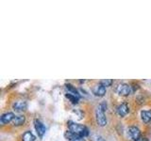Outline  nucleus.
Segmentation results:
<instances>
[{"label":"nucleus","mask_w":151,"mask_h":141,"mask_svg":"<svg viewBox=\"0 0 151 141\" xmlns=\"http://www.w3.org/2000/svg\"><path fill=\"white\" fill-rule=\"evenodd\" d=\"M67 124H68V129L76 135L79 136V137L84 138L89 135V129L85 125L77 123V122L74 121H68Z\"/></svg>","instance_id":"obj_1"},{"label":"nucleus","mask_w":151,"mask_h":141,"mask_svg":"<svg viewBox=\"0 0 151 141\" xmlns=\"http://www.w3.org/2000/svg\"><path fill=\"white\" fill-rule=\"evenodd\" d=\"M96 123L98 126L104 127L107 125L108 120H107V117L105 114V110L103 109L100 105H98L96 109Z\"/></svg>","instance_id":"obj_2"},{"label":"nucleus","mask_w":151,"mask_h":141,"mask_svg":"<svg viewBox=\"0 0 151 141\" xmlns=\"http://www.w3.org/2000/svg\"><path fill=\"white\" fill-rule=\"evenodd\" d=\"M116 92L119 94L120 96L126 97V96L130 95L133 91H132V88H131L130 85L126 84V83H121L117 86Z\"/></svg>","instance_id":"obj_3"},{"label":"nucleus","mask_w":151,"mask_h":141,"mask_svg":"<svg viewBox=\"0 0 151 141\" xmlns=\"http://www.w3.org/2000/svg\"><path fill=\"white\" fill-rule=\"evenodd\" d=\"M34 127H35V130L37 132V135L38 136L40 137H42L45 134V131H46V127L45 125L42 123V122L40 120H34Z\"/></svg>","instance_id":"obj_4"},{"label":"nucleus","mask_w":151,"mask_h":141,"mask_svg":"<svg viewBox=\"0 0 151 141\" xmlns=\"http://www.w3.org/2000/svg\"><path fill=\"white\" fill-rule=\"evenodd\" d=\"M127 133H129V137L133 141H137L142 136L140 129L138 128V127H136V126H130V127H129Z\"/></svg>","instance_id":"obj_5"},{"label":"nucleus","mask_w":151,"mask_h":141,"mask_svg":"<svg viewBox=\"0 0 151 141\" xmlns=\"http://www.w3.org/2000/svg\"><path fill=\"white\" fill-rule=\"evenodd\" d=\"M12 108L13 110L15 112H23V111H26L27 108V103L26 101L24 100H18L15 101L12 103Z\"/></svg>","instance_id":"obj_6"},{"label":"nucleus","mask_w":151,"mask_h":141,"mask_svg":"<svg viewBox=\"0 0 151 141\" xmlns=\"http://www.w3.org/2000/svg\"><path fill=\"white\" fill-rule=\"evenodd\" d=\"M92 91H93V93L96 96H97V97H103L106 94L107 88H106V87H104L103 85L98 83L97 85H96V86H94L92 88Z\"/></svg>","instance_id":"obj_7"},{"label":"nucleus","mask_w":151,"mask_h":141,"mask_svg":"<svg viewBox=\"0 0 151 141\" xmlns=\"http://www.w3.org/2000/svg\"><path fill=\"white\" fill-rule=\"evenodd\" d=\"M129 112V106L127 103H122L116 107V113L119 117H125Z\"/></svg>","instance_id":"obj_8"},{"label":"nucleus","mask_w":151,"mask_h":141,"mask_svg":"<svg viewBox=\"0 0 151 141\" xmlns=\"http://www.w3.org/2000/svg\"><path fill=\"white\" fill-rule=\"evenodd\" d=\"M14 113L13 112H6L4 114L1 115V118H0V122L1 124H8L9 122H12L14 119Z\"/></svg>","instance_id":"obj_9"},{"label":"nucleus","mask_w":151,"mask_h":141,"mask_svg":"<svg viewBox=\"0 0 151 141\" xmlns=\"http://www.w3.org/2000/svg\"><path fill=\"white\" fill-rule=\"evenodd\" d=\"M25 122H26V117L24 115H18L14 117L12 123L13 126H21L25 124Z\"/></svg>","instance_id":"obj_10"},{"label":"nucleus","mask_w":151,"mask_h":141,"mask_svg":"<svg viewBox=\"0 0 151 141\" xmlns=\"http://www.w3.org/2000/svg\"><path fill=\"white\" fill-rule=\"evenodd\" d=\"M141 119L144 123H149V122H151V110H142Z\"/></svg>","instance_id":"obj_11"},{"label":"nucleus","mask_w":151,"mask_h":141,"mask_svg":"<svg viewBox=\"0 0 151 141\" xmlns=\"http://www.w3.org/2000/svg\"><path fill=\"white\" fill-rule=\"evenodd\" d=\"M23 141H35V136L31 133V131H26L22 135Z\"/></svg>","instance_id":"obj_12"},{"label":"nucleus","mask_w":151,"mask_h":141,"mask_svg":"<svg viewBox=\"0 0 151 141\" xmlns=\"http://www.w3.org/2000/svg\"><path fill=\"white\" fill-rule=\"evenodd\" d=\"M65 97L68 99V100L73 103V105H77L79 101V98L78 96H76L75 94H72V93H66L65 94Z\"/></svg>","instance_id":"obj_13"},{"label":"nucleus","mask_w":151,"mask_h":141,"mask_svg":"<svg viewBox=\"0 0 151 141\" xmlns=\"http://www.w3.org/2000/svg\"><path fill=\"white\" fill-rule=\"evenodd\" d=\"M65 87L66 88L68 89V91L69 93H72V94H75L76 96H78V98H80V95H79V92L77 88H76V87H74L73 85H71V84H66L65 85Z\"/></svg>","instance_id":"obj_14"},{"label":"nucleus","mask_w":151,"mask_h":141,"mask_svg":"<svg viewBox=\"0 0 151 141\" xmlns=\"http://www.w3.org/2000/svg\"><path fill=\"white\" fill-rule=\"evenodd\" d=\"M64 136H65V138H66V139H67V140H70V141H73L74 139H76L77 137H79V136L76 135L74 133H72V132H71L70 130H68V131H66V132H65Z\"/></svg>","instance_id":"obj_15"},{"label":"nucleus","mask_w":151,"mask_h":141,"mask_svg":"<svg viewBox=\"0 0 151 141\" xmlns=\"http://www.w3.org/2000/svg\"><path fill=\"white\" fill-rule=\"evenodd\" d=\"M113 83V80L112 79H102L100 82H99V84L103 85L104 87H111V85Z\"/></svg>","instance_id":"obj_16"},{"label":"nucleus","mask_w":151,"mask_h":141,"mask_svg":"<svg viewBox=\"0 0 151 141\" xmlns=\"http://www.w3.org/2000/svg\"><path fill=\"white\" fill-rule=\"evenodd\" d=\"M133 87H131L132 88V91H135V90H137V89H139V85H137V84H133L132 85Z\"/></svg>","instance_id":"obj_17"},{"label":"nucleus","mask_w":151,"mask_h":141,"mask_svg":"<svg viewBox=\"0 0 151 141\" xmlns=\"http://www.w3.org/2000/svg\"><path fill=\"white\" fill-rule=\"evenodd\" d=\"M137 141H148V139L146 138V137H145V136H141V137Z\"/></svg>","instance_id":"obj_18"},{"label":"nucleus","mask_w":151,"mask_h":141,"mask_svg":"<svg viewBox=\"0 0 151 141\" xmlns=\"http://www.w3.org/2000/svg\"><path fill=\"white\" fill-rule=\"evenodd\" d=\"M73 141H85V139L83 137H77L76 139H74Z\"/></svg>","instance_id":"obj_19"},{"label":"nucleus","mask_w":151,"mask_h":141,"mask_svg":"<svg viewBox=\"0 0 151 141\" xmlns=\"http://www.w3.org/2000/svg\"><path fill=\"white\" fill-rule=\"evenodd\" d=\"M96 141H105V139H104L102 136H99V137H97Z\"/></svg>","instance_id":"obj_20"}]
</instances>
